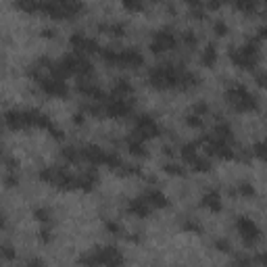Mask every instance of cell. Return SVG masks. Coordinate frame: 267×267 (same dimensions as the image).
Listing matches in <instances>:
<instances>
[{
	"mask_svg": "<svg viewBox=\"0 0 267 267\" xmlns=\"http://www.w3.org/2000/svg\"><path fill=\"white\" fill-rule=\"evenodd\" d=\"M255 263H259L261 267H267V251H261L255 255Z\"/></svg>",
	"mask_w": 267,
	"mask_h": 267,
	"instance_id": "38",
	"label": "cell"
},
{
	"mask_svg": "<svg viewBox=\"0 0 267 267\" xmlns=\"http://www.w3.org/2000/svg\"><path fill=\"white\" fill-rule=\"evenodd\" d=\"M52 238V232H50V226H44L42 230H40V240L42 242H48V240Z\"/></svg>",
	"mask_w": 267,
	"mask_h": 267,
	"instance_id": "39",
	"label": "cell"
},
{
	"mask_svg": "<svg viewBox=\"0 0 267 267\" xmlns=\"http://www.w3.org/2000/svg\"><path fill=\"white\" fill-rule=\"evenodd\" d=\"M236 9L238 11H244V13H253L257 9V5L251 3V0H247V3H236Z\"/></svg>",
	"mask_w": 267,
	"mask_h": 267,
	"instance_id": "35",
	"label": "cell"
},
{
	"mask_svg": "<svg viewBox=\"0 0 267 267\" xmlns=\"http://www.w3.org/2000/svg\"><path fill=\"white\" fill-rule=\"evenodd\" d=\"M125 144H127L129 154H134V157H144L146 154V142L136 138V136H131V134H129V138H127Z\"/></svg>",
	"mask_w": 267,
	"mask_h": 267,
	"instance_id": "18",
	"label": "cell"
},
{
	"mask_svg": "<svg viewBox=\"0 0 267 267\" xmlns=\"http://www.w3.org/2000/svg\"><path fill=\"white\" fill-rule=\"evenodd\" d=\"M69 44H71L73 52H77V55H84V57L92 55V52H100L98 42H96L94 38L82 34V32H75V34L69 38Z\"/></svg>",
	"mask_w": 267,
	"mask_h": 267,
	"instance_id": "11",
	"label": "cell"
},
{
	"mask_svg": "<svg viewBox=\"0 0 267 267\" xmlns=\"http://www.w3.org/2000/svg\"><path fill=\"white\" fill-rule=\"evenodd\" d=\"M131 136H136L140 140H148V138H157V136H161V125L157 123L154 117L150 115H138L136 121H134V131H131Z\"/></svg>",
	"mask_w": 267,
	"mask_h": 267,
	"instance_id": "6",
	"label": "cell"
},
{
	"mask_svg": "<svg viewBox=\"0 0 267 267\" xmlns=\"http://www.w3.org/2000/svg\"><path fill=\"white\" fill-rule=\"evenodd\" d=\"M96 184H98V171H96V167H88L82 175H77V188L84 190V192L94 190Z\"/></svg>",
	"mask_w": 267,
	"mask_h": 267,
	"instance_id": "13",
	"label": "cell"
},
{
	"mask_svg": "<svg viewBox=\"0 0 267 267\" xmlns=\"http://www.w3.org/2000/svg\"><path fill=\"white\" fill-rule=\"evenodd\" d=\"M144 201L152 207V209H165L167 205H169V198L165 196V192H161V190H157V188H150V190H146V194H144Z\"/></svg>",
	"mask_w": 267,
	"mask_h": 267,
	"instance_id": "16",
	"label": "cell"
},
{
	"mask_svg": "<svg viewBox=\"0 0 267 267\" xmlns=\"http://www.w3.org/2000/svg\"><path fill=\"white\" fill-rule=\"evenodd\" d=\"M28 267H46V263H44L40 257H32V259L28 261Z\"/></svg>",
	"mask_w": 267,
	"mask_h": 267,
	"instance_id": "41",
	"label": "cell"
},
{
	"mask_svg": "<svg viewBox=\"0 0 267 267\" xmlns=\"http://www.w3.org/2000/svg\"><path fill=\"white\" fill-rule=\"evenodd\" d=\"M40 180L44 184L57 186L61 190H75L77 188V175L69 173L65 167H44L40 171Z\"/></svg>",
	"mask_w": 267,
	"mask_h": 267,
	"instance_id": "4",
	"label": "cell"
},
{
	"mask_svg": "<svg viewBox=\"0 0 267 267\" xmlns=\"http://www.w3.org/2000/svg\"><path fill=\"white\" fill-rule=\"evenodd\" d=\"M232 192L238 194V196H242V198H251V196H255V186L251 182H240L236 186V190H232Z\"/></svg>",
	"mask_w": 267,
	"mask_h": 267,
	"instance_id": "22",
	"label": "cell"
},
{
	"mask_svg": "<svg viewBox=\"0 0 267 267\" xmlns=\"http://www.w3.org/2000/svg\"><path fill=\"white\" fill-rule=\"evenodd\" d=\"M5 123L13 131L36 127V109H28V111L25 109H11V111L5 113Z\"/></svg>",
	"mask_w": 267,
	"mask_h": 267,
	"instance_id": "5",
	"label": "cell"
},
{
	"mask_svg": "<svg viewBox=\"0 0 267 267\" xmlns=\"http://www.w3.org/2000/svg\"><path fill=\"white\" fill-rule=\"evenodd\" d=\"M257 40H267V25H261V28H259V36H257Z\"/></svg>",
	"mask_w": 267,
	"mask_h": 267,
	"instance_id": "44",
	"label": "cell"
},
{
	"mask_svg": "<svg viewBox=\"0 0 267 267\" xmlns=\"http://www.w3.org/2000/svg\"><path fill=\"white\" fill-rule=\"evenodd\" d=\"M34 217H36L40 224H44V226H50V211H48V209H44V207L36 209V211H34Z\"/></svg>",
	"mask_w": 267,
	"mask_h": 267,
	"instance_id": "27",
	"label": "cell"
},
{
	"mask_svg": "<svg viewBox=\"0 0 267 267\" xmlns=\"http://www.w3.org/2000/svg\"><path fill=\"white\" fill-rule=\"evenodd\" d=\"M182 71L175 65L163 63L150 69L148 73V84L157 90H167V88H180V79H182Z\"/></svg>",
	"mask_w": 267,
	"mask_h": 267,
	"instance_id": "3",
	"label": "cell"
},
{
	"mask_svg": "<svg viewBox=\"0 0 267 267\" xmlns=\"http://www.w3.org/2000/svg\"><path fill=\"white\" fill-rule=\"evenodd\" d=\"M63 159L69 163V165H77V163H82V150L79 148H73V146H65L63 148Z\"/></svg>",
	"mask_w": 267,
	"mask_h": 267,
	"instance_id": "21",
	"label": "cell"
},
{
	"mask_svg": "<svg viewBox=\"0 0 267 267\" xmlns=\"http://www.w3.org/2000/svg\"><path fill=\"white\" fill-rule=\"evenodd\" d=\"M102 113L113 119H123V117L131 115V102H129V98H117L111 94L109 100L102 104Z\"/></svg>",
	"mask_w": 267,
	"mask_h": 267,
	"instance_id": "10",
	"label": "cell"
},
{
	"mask_svg": "<svg viewBox=\"0 0 267 267\" xmlns=\"http://www.w3.org/2000/svg\"><path fill=\"white\" fill-rule=\"evenodd\" d=\"M184 121H186V125L192 127V129H201L203 127V117H198L196 113H188Z\"/></svg>",
	"mask_w": 267,
	"mask_h": 267,
	"instance_id": "26",
	"label": "cell"
},
{
	"mask_svg": "<svg viewBox=\"0 0 267 267\" xmlns=\"http://www.w3.org/2000/svg\"><path fill=\"white\" fill-rule=\"evenodd\" d=\"M253 265H255V259L240 255V257H236V259L232 261V265H230V267H253Z\"/></svg>",
	"mask_w": 267,
	"mask_h": 267,
	"instance_id": "28",
	"label": "cell"
},
{
	"mask_svg": "<svg viewBox=\"0 0 267 267\" xmlns=\"http://www.w3.org/2000/svg\"><path fill=\"white\" fill-rule=\"evenodd\" d=\"M215 249H217L219 253H230V251H232V244H230V240H226V238H217V240H215Z\"/></svg>",
	"mask_w": 267,
	"mask_h": 267,
	"instance_id": "33",
	"label": "cell"
},
{
	"mask_svg": "<svg viewBox=\"0 0 267 267\" xmlns=\"http://www.w3.org/2000/svg\"><path fill=\"white\" fill-rule=\"evenodd\" d=\"M236 232H238V236L242 238V242H244V247H255L259 240H261V230H259V226L251 219V217H247V215H240L238 219H236Z\"/></svg>",
	"mask_w": 267,
	"mask_h": 267,
	"instance_id": "7",
	"label": "cell"
},
{
	"mask_svg": "<svg viewBox=\"0 0 267 267\" xmlns=\"http://www.w3.org/2000/svg\"><path fill=\"white\" fill-rule=\"evenodd\" d=\"M123 263H125V257L115 247L92 249L79 257V265L82 267H123Z\"/></svg>",
	"mask_w": 267,
	"mask_h": 267,
	"instance_id": "1",
	"label": "cell"
},
{
	"mask_svg": "<svg viewBox=\"0 0 267 267\" xmlns=\"http://www.w3.org/2000/svg\"><path fill=\"white\" fill-rule=\"evenodd\" d=\"M127 211L131 213L134 217H148L150 211H152V207L144 201V196H138V198H131V201L127 203Z\"/></svg>",
	"mask_w": 267,
	"mask_h": 267,
	"instance_id": "14",
	"label": "cell"
},
{
	"mask_svg": "<svg viewBox=\"0 0 267 267\" xmlns=\"http://www.w3.org/2000/svg\"><path fill=\"white\" fill-rule=\"evenodd\" d=\"M201 207H205L211 213H219L221 211V194L217 190H209L201 198Z\"/></svg>",
	"mask_w": 267,
	"mask_h": 267,
	"instance_id": "15",
	"label": "cell"
},
{
	"mask_svg": "<svg viewBox=\"0 0 267 267\" xmlns=\"http://www.w3.org/2000/svg\"><path fill=\"white\" fill-rule=\"evenodd\" d=\"M182 40H184V44H188V46H196V36H194V32H184Z\"/></svg>",
	"mask_w": 267,
	"mask_h": 267,
	"instance_id": "37",
	"label": "cell"
},
{
	"mask_svg": "<svg viewBox=\"0 0 267 267\" xmlns=\"http://www.w3.org/2000/svg\"><path fill=\"white\" fill-rule=\"evenodd\" d=\"M3 257H5L7 261H13V259L17 257V253H15V249H13L11 244L5 242V244H3Z\"/></svg>",
	"mask_w": 267,
	"mask_h": 267,
	"instance_id": "36",
	"label": "cell"
},
{
	"mask_svg": "<svg viewBox=\"0 0 267 267\" xmlns=\"http://www.w3.org/2000/svg\"><path fill=\"white\" fill-rule=\"evenodd\" d=\"M180 154H182V159H184V163H192L194 159L201 154V150H198V144L196 142H186L182 148H180Z\"/></svg>",
	"mask_w": 267,
	"mask_h": 267,
	"instance_id": "19",
	"label": "cell"
},
{
	"mask_svg": "<svg viewBox=\"0 0 267 267\" xmlns=\"http://www.w3.org/2000/svg\"><path fill=\"white\" fill-rule=\"evenodd\" d=\"M175 46H177V36L169 28H163V30L154 32L152 38H150V50L154 52V55H161V52L173 50Z\"/></svg>",
	"mask_w": 267,
	"mask_h": 267,
	"instance_id": "9",
	"label": "cell"
},
{
	"mask_svg": "<svg viewBox=\"0 0 267 267\" xmlns=\"http://www.w3.org/2000/svg\"><path fill=\"white\" fill-rule=\"evenodd\" d=\"M165 171L169 173V175H175V177H182L186 171H184V167L182 165H177V163H165Z\"/></svg>",
	"mask_w": 267,
	"mask_h": 267,
	"instance_id": "29",
	"label": "cell"
},
{
	"mask_svg": "<svg viewBox=\"0 0 267 267\" xmlns=\"http://www.w3.org/2000/svg\"><path fill=\"white\" fill-rule=\"evenodd\" d=\"M251 154H253V157H257L259 161H265V163H267V140L253 144V150H251Z\"/></svg>",
	"mask_w": 267,
	"mask_h": 267,
	"instance_id": "25",
	"label": "cell"
},
{
	"mask_svg": "<svg viewBox=\"0 0 267 267\" xmlns=\"http://www.w3.org/2000/svg\"><path fill=\"white\" fill-rule=\"evenodd\" d=\"M253 77H255V84H257V86L267 88V71H255Z\"/></svg>",
	"mask_w": 267,
	"mask_h": 267,
	"instance_id": "34",
	"label": "cell"
},
{
	"mask_svg": "<svg viewBox=\"0 0 267 267\" xmlns=\"http://www.w3.org/2000/svg\"><path fill=\"white\" fill-rule=\"evenodd\" d=\"M104 228H106V232L113 234V236H119V234L123 232L121 226H119L117 221H113V219H106V221H104Z\"/></svg>",
	"mask_w": 267,
	"mask_h": 267,
	"instance_id": "30",
	"label": "cell"
},
{
	"mask_svg": "<svg viewBox=\"0 0 267 267\" xmlns=\"http://www.w3.org/2000/svg\"><path fill=\"white\" fill-rule=\"evenodd\" d=\"M228 102L232 104V109L236 113H255L259 111V100L255 94H251V90L244 84H232L226 92Z\"/></svg>",
	"mask_w": 267,
	"mask_h": 267,
	"instance_id": "2",
	"label": "cell"
},
{
	"mask_svg": "<svg viewBox=\"0 0 267 267\" xmlns=\"http://www.w3.org/2000/svg\"><path fill=\"white\" fill-rule=\"evenodd\" d=\"M5 182H7V186H17V184H19V177H17L15 173H9V175L5 177Z\"/></svg>",
	"mask_w": 267,
	"mask_h": 267,
	"instance_id": "43",
	"label": "cell"
},
{
	"mask_svg": "<svg viewBox=\"0 0 267 267\" xmlns=\"http://www.w3.org/2000/svg\"><path fill=\"white\" fill-rule=\"evenodd\" d=\"M98 32H104L109 36H123L125 34V23L121 21H111V23H98Z\"/></svg>",
	"mask_w": 267,
	"mask_h": 267,
	"instance_id": "17",
	"label": "cell"
},
{
	"mask_svg": "<svg viewBox=\"0 0 267 267\" xmlns=\"http://www.w3.org/2000/svg\"><path fill=\"white\" fill-rule=\"evenodd\" d=\"M192 113H196L198 117H205V115L209 113V104H207L205 100H201V102H196V104L192 106Z\"/></svg>",
	"mask_w": 267,
	"mask_h": 267,
	"instance_id": "32",
	"label": "cell"
},
{
	"mask_svg": "<svg viewBox=\"0 0 267 267\" xmlns=\"http://www.w3.org/2000/svg\"><path fill=\"white\" fill-rule=\"evenodd\" d=\"M230 59H232V63L236 65V67H240V69H247V71H257V63L259 61H255V59H251L249 55H244V50L242 48H230Z\"/></svg>",
	"mask_w": 267,
	"mask_h": 267,
	"instance_id": "12",
	"label": "cell"
},
{
	"mask_svg": "<svg viewBox=\"0 0 267 267\" xmlns=\"http://www.w3.org/2000/svg\"><path fill=\"white\" fill-rule=\"evenodd\" d=\"M40 90L46 94V96H52V98H65L69 94V88H67V82L65 79H59L55 75H42L38 82Z\"/></svg>",
	"mask_w": 267,
	"mask_h": 267,
	"instance_id": "8",
	"label": "cell"
},
{
	"mask_svg": "<svg viewBox=\"0 0 267 267\" xmlns=\"http://www.w3.org/2000/svg\"><path fill=\"white\" fill-rule=\"evenodd\" d=\"M213 32H215L217 36H226L228 34V23L224 19H217L215 23H213Z\"/></svg>",
	"mask_w": 267,
	"mask_h": 267,
	"instance_id": "31",
	"label": "cell"
},
{
	"mask_svg": "<svg viewBox=\"0 0 267 267\" xmlns=\"http://www.w3.org/2000/svg\"><path fill=\"white\" fill-rule=\"evenodd\" d=\"M190 167L194 169V171H203V173H207V171H211V161H209V159L207 157H196L194 159V161L190 163Z\"/></svg>",
	"mask_w": 267,
	"mask_h": 267,
	"instance_id": "24",
	"label": "cell"
},
{
	"mask_svg": "<svg viewBox=\"0 0 267 267\" xmlns=\"http://www.w3.org/2000/svg\"><path fill=\"white\" fill-rule=\"evenodd\" d=\"M182 230H184L186 234H201V232H203V226H201V221H196V219H192V217H186V219L182 221Z\"/></svg>",
	"mask_w": 267,
	"mask_h": 267,
	"instance_id": "23",
	"label": "cell"
},
{
	"mask_svg": "<svg viewBox=\"0 0 267 267\" xmlns=\"http://www.w3.org/2000/svg\"><path fill=\"white\" fill-rule=\"evenodd\" d=\"M123 7L129 9V11H142V9H144L142 3H123Z\"/></svg>",
	"mask_w": 267,
	"mask_h": 267,
	"instance_id": "42",
	"label": "cell"
},
{
	"mask_svg": "<svg viewBox=\"0 0 267 267\" xmlns=\"http://www.w3.org/2000/svg\"><path fill=\"white\" fill-rule=\"evenodd\" d=\"M201 63L205 67H213V65L217 63V48L213 46V44H207L205 50L201 52Z\"/></svg>",
	"mask_w": 267,
	"mask_h": 267,
	"instance_id": "20",
	"label": "cell"
},
{
	"mask_svg": "<svg viewBox=\"0 0 267 267\" xmlns=\"http://www.w3.org/2000/svg\"><path fill=\"white\" fill-rule=\"evenodd\" d=\"M73 123H75V125H84V123H86V113H84V111L75 113V115H73Z\"/></svg>",
	"mask_w": 267,
	"mask_h": 267,
	"instance_id": "40",
	"label": "cell"
}]
</instances>
